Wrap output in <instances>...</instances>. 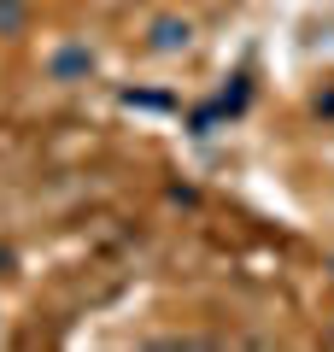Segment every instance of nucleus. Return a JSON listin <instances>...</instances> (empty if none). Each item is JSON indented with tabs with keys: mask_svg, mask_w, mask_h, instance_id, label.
I'll return each instance as SVG.
<instances>
[{
	"mask_svg": "<svg viewBox=\"0 0 334 352\" xmlns=\"http://www.w3.org/2000/svg\"><path fill=\"white\" fill-rule=\"evenodd\" d=\"M24 30V0H0V36H18Z\"/></svg>",
	"mask_w": 334,
	"mask_h": 352,
	"instance_id": "nucleus-3",
	"label": "nucleus"
},
{
	"mask_svg": "<svg viewBox=\"0 0 334 352\" xmlns=\"http://www.w3.org/2000/svg\"><path fill=\"white\" fill-rule=\"evenodd\" d=\"M188 41H194V24H188V18H159L147 47H153V53H182Z\"/></svg>",
	"mask_w": 334,
	"mask_h": 352,
	"instance_id": "nucleus-2",
	"label": "nucleus"
},
{
	"mask_svg": "<svg viewBox=\"0 0 334 352\" xmlns=\"http://www.w3.org/2000/svg\"><path fill=\"white\" fill-rule=\"evenodd\" d=\"M94 47H82V41H71V47H59V53H53V59H47V76H53V82H88V76H94Z\"/></svg>",
	"mask_w": 334,
	"mask_h": 352,
	"instance_id": "nucleus-1",
	"label": "nucleus"
}]
</instances>
